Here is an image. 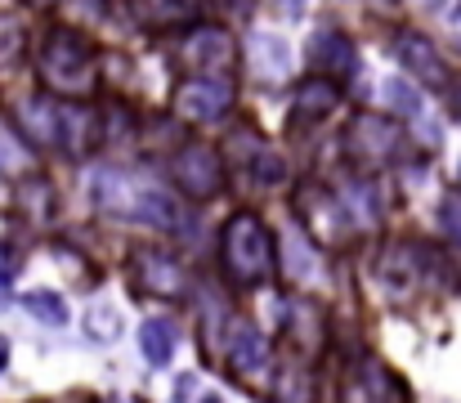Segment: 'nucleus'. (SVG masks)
Listing matches in <instances>:
<instances>
[{
    "label": "nucleus",
    "instance_id": "6",
    "mask_svg": "<svg viewBox=\"0 0 461 403\" xmlns=\"http://www.w3.org/2000/svg\"><path fill=\"white\" fill-rule=\"evenodd\" d=\"M131 282L144 296H157V300H184L188 296V269H184V261L170 256V252H157V247H140L131 256Z\"/></svg>",
    "mask_w": 461,
    "mask_h": 403
},
{
    "label": "nucleus",
    "instance_id": "14",
    "mask_svg": "<svg viewBox=\"0 0 461 403\" xmlns=\"http://www.w3.org/2000/svg\"><path fill=\"white\" fill-rule=\"evenodd\" d=\"M309 63L318 68V77H322V72H327V77H349L354 63H358V54H354L349 36H340V32H318V36L309 41Z\"/></svg>",
    "mask_w": 461,
    "mask_h": 403
},
{
    "label": "nucleus",
    "instance_id": "13",
    "mask_svg": "<svg viewBox=\"0 0 461 403\" xmlns=\"http://www.w3.org/2000/svg\"><path fill=\"white\" fill-rule=\"evenodd\" d=\"M399 395H403L399 381L381 363H363L340 381V403H394Z\"/></svg>",
    "mask_w": 461,
    "mask_h": 403
},
{
    "label": "nucleus",
    "instance_id": "11",
    "mask_svg": "<svg viewBox=\"0 0 461 403\" xmlns=\"http://www.w3.org/2000/svg\"><path fill=\"white\" fill-rule=\"evenodd\" d=\"M394 59H399L403 72L417 77L421 86H444V81H448V68H444L439 50H435L421 32H399V36H394Z\"/></svg>",
    "mask_w": 461,
    "mask_h": 403
},
{
    "label": "nucleus",
    "instance_id": "30",
    "mask_svg": "<svg viewBox=\"0 0 461 403\" xmlns=\"http://www.w3.org/2000/svg\"><path fill=\"white\" fill-rule=\"evenodd\" d=\"M32 9H50V5H59V0H27Z\"/></svg>",
    "mask_w": 461,
    "mask_h": 403
},
{
    "label": "nucleus",
    "instance_id": "12",
    "mask_svg": "<svg viewBox=\"0 0 461 403\" xmlns=\"http://www.w3.org/2000/svg\"><path fill=\"white\" fill-rule=\"evenodd\" d=\"M283 318H287V341L301 350V354H318L322 350V341H327V318H322V309L305 300V296H292L287 305H283Z\"/></svg>",
    "mask_w": 461,
    "mask_h": 403
},
{
    "label": "nucleus",
    "instance_id": "21",
    "mask_svg": "<svg viewBox=\"0 0 461 403\" xmlns=\"http://www.w3.org/2000/svg\"><path fill=\"white\" fill-rule=\"evenodd\" d=\"M23 309H27L32 318L50 323V327H63V323H68V300H63L59 291H27V296H23Z\"/></svg>",
    "mask_w": 461,
    "mask_h": 403
},
{
    "label": "nucleus",
    "instance_id": "31",
    "mask_svg": "<svg viewBox=\"0 0 461 403\" xmlns=\"http://www.w3.org/2000/svg\"><path fill=\"white\" fill-rule=\"evenodd\" d=\"M453 104H457V117H461V86L453 90Z\"/></svg>",
    "mask_w": 461,
    "mask_h": 403
},
{
    "label": "nucleus",
    "instance_id": "17",
    "mask_svg": "<svg viewBox=\"0 0 461 403\" xmlns=\"http://www.w3.org/2000/svg\"><path fill=\"white\" fill-rule=\"evenodd\" d=\"M251 59H256V72L265 81H283L292 72V45L274 32H256V54Z\"/></svg>",
    "mask_w": 461,
    "mask_h": 403
},
{
    "label": "nucleus",
    "instance_id": "28",
    "mask_svg": "<svg viewBox=\"0 0 461 403\" xmlns=\"http://www.w3.org/2000/svg\"><path fill=\"white\" fill-rule=\"evenodd\" d=\"M274 9H278V14H292V18H296V14H305V0H274Z\"/></svg>",
    "mask_w": 461,
    "mask_h": 403
},
{
    "label": "nucleus",
    "instance_id": "16",
    "mask_svg": "<svg viewBox=\"0 0 461 403\" xmlns=\"http://www.w3.org/2000/svg\"><path fill=\"white\" fill-rule=\"evenodd\" d=\"M336 104H340V86L331 77H309V81H301L292 90V113L301 122H322Z\"/></svg>",
    "mask_w": 461,
    "mask_h": 403
},
{
    "label": "nucleus",
    "instance_id": "20",
    "mask_svg": "<svg viewBox=\"0 0 461 403\" xmlns=\"http://www.w3.org/2000/svg\"><path fill=\"white\" fill-rule=\"evenodd\" d=\"M23 54H27V32H23V23H18L14 14H0V72L18 68Z\"/></svg>",
    "mask_w": 461,
    "mask_h": 403
},
{
    "label": "nucleus",
    "instance_id": "32",
    "mask_svg": "<svg viewBox=\"0 0 461 403\" xmlns=\"http://www.w3.org/2000/svg\"><path fill=\"white\" fill-rule=\"evenodd\" d=\"M229 5H233V9H238V14H242V9H247V0H229Z\"/></svg>",
    "mask_w": 461,
    "mask_h": 403
},
{
    "label": "nucleus",
    "instance_id": "26",
    "mask_svg": "<svg viewBox=\"0 0 461 403\" xmlns=\"http://www.w3.org/2000/svg\"><path fill=\"white\" fill-rule=\"evenodd\" d=\"M390 104H394V108H403V113H421V99H417L408 86H399V81L390 86Z\"/></svg>",
    "mask_w": 461,
    "mask_h": 403
},
{
    "label": "nucleus",
    "instance_id": "15",
    "mask_svg": "<svg viewBox=\"0 0 461 403\" xmlns=\"http://www.w3.org/2000/svg\"><path fill=\"white\" fill-rule=\"evenodd\" d=\"M59 148H68V157H90L99 148V117L90 108H63L59 113Z\"/></svg>",
    "mask_w": 461,
    "mask_h": 403
},
{
    "label": "nucleus",
    "instance_id": "29",
    "mask_svg": "<svg viewBox=\"0 0 461 403\" xmlns=\"http://www.w3.org/2000/svg\"><path fill=\"white\" fill-rule=\"evenodd\" d=\"M5 363H9V345L0 341V372H5Z\"/></svg>",
    "mask_w": 461,
    "mask_h": 403
},
{
    "label": "nucleus",
    "instance_id": "22",
    "mask_svg": "<svg viewBox=\"0 0 461 403\" xmlns=\"http://www.w3.org/2000/svg\"><path fill=\"white\" fill-rule=\"evenodd\" d=\"M283 247H287V273H292L296 282H309V278H313V247H309L305 229H287Z\"/></svg>",
    "mask_w": 461,
    "mask_h": 403
},
{
    "label": "nucleus",
    "instance_id": "9",
    "mask_svg": "<svg viewBox=\"0 0 461 403\" xmlns=\"http://www.w3.org/2000/svg\"><path fill=\"white\" fill-rule=\"evenodd\" d=\"M170 175H175V184L184 188V197H193V202L215 197L220 184H224V166H220V157H215L211 148H202V143L179 148L175 161H170Z\"/></svg>",
    "mask_w": 461,
    "mask_h": 403
},
{
    "label": "nucleus",
    "instance_id": "24",
    "mask_svg": "<svg viewBox=\"0 0 461 403\" xmlns=\"http://www.w3.org/2000/svg\"><path fill=\"white\" fill-rule=\"evenodd\" d=\"M23 166H32V157L23 152V143H18V139H9V134H5V148H0V170H23Z\"/></svg>",
    "mask_w": 461,
    "mask_h": 403
},
{
    "label": "nucleus",
    "instance_id": "25",
    "mask_svg": "<svg viewBox=\"0 0 461 403\" xmlns=\"http://www.w3.org/2000/svg\"><path fill=\"white\" fill-rule=\"evenodd\" d=\"M439 220H444V229L453 234L461 243V193H448L444 197V206H439Z\"/></svg>",
    "mask_w": 461,
    "mask_h": 403
},
{
    "label": "nucleus",
    "instance_id": "1",
    "mask_svg": "<svg viewBox=\"0 0 461 403\" xmlns=\"http://www.w3.org/2000/svg\"><path fill=\"white\" fill-rule=\"evenodd\" d=\"M41 86L63 99H86L99 86V54L77 27H50L36 59Z\"/></svg>",
    "mask_w": 461,
    "mask_h": 403
},
{
    "label": "nucleus",
    "instance_id": "3",
    "mask_svg": "<svg viewBox=\"0 0 461 403\" xmlns=\"http://www.w3.org/2000/svg\"><path fill=\"white\" fill-rule=\"evenodd\" d=\"M95 202H99L108 215L149 220L157 229H170V224H175V202L153 193V188H144V184H135L126 170H99V175H95Z\"/></svg>",
    "mask_w": 461,
    "mask_h": 403
},
{
    "label": "nucleus",
    "instance_id": "4",
    "mask_svg": "<svg viewBox=\"0 0 461 403\" xmlns=\"http://www.w3.org/2000/svg\"><path fill=\"white\" fill-rule=\"evenodd\" d=\"M399 143H403V131L399 122L381 117V113H358L349 126H345V152L363 166V170H376L385 161L399 157Z\"/></svg>",
    "mask_w": 461,
    "mask_h": 403
},
{
    "label": "nucleus",
    "instance_id": "18",
    "mask_svg": "<svg viewBox=\"0 0 461 403\" xmlns=\"http://www.w3.org/2000/svg\"><path fill=\"white\" fill-rule=\"evenodd\" d=\"M175 345H179V332H175L170 318H144V327H140V350H144V359H149L153 368H166V363L175 359Z\"/></svg>",
    "mask_w": 461,
    "mask_h": 403
},
{
    "label": "nucleus",
    "instance_id": "7",
    "mask_svg": "<svg viewBox=\"0 0 461 403\" xmlns=\"http://www.w3.org/2000/svg\"><path fill=\"white\" fill-rule=\"evenodd\" d=\"M233 99H238V86L229 77H193L175 90V117L206 126V122H220L233 108Z\"/></svg>",
    "mask_w": 461,
    "mask_h": 403
},
{
    "label": "nucleus",
    "instance_id": "33",
    "mask_svg": "<svg viewBox=\"0 0 461 403\" xmlns=\"http://www.w3.org/2000/svg\"><path fill=\"white\" fill-rule=\"evenodd\" d=\"M202 403H220V399H215V395H206V399H202Z\"/></svg>",
    "mask_w": 461,
    "mask_h": 403
},
{
    "label": "nucleus",
    "instance_id": "5",
    "mask_svg": "<svg viewBox=\"0 0 461 403\" xmlns=\"http://www.w3.org/2000/svg\"><path fill=\"white\" fill-rule=\"evenodd\" d=\"M229 372L256 390V395H274V359H269V341L260 336V327L238 323V332L229 336Z\"/></svg>",
    "mask_w": 461,
    "mask_h": 403
},
{
    "label": "nucleus",
    "instance_id": "27",
    "mask_svg": "<svg viewBox=\"0 0 461 403\" xmlns=\"http://www.w3.org/2000/svg\"><path fill=\"white\" fill-rule=\"evenodd\" d=\"M23 269V261H18V252L9 247V243H0V282H14V273Z\"/></svg>",
    "mask_w": 461,
    "mask_h": 403
},
{
    "label": "nucleus",
    "instance_id": "19",
    "mask_svg": "<svg viewBox=\"0 0 461 403\" xmlns=\"http://www.w3.org/2000/svg\"><path fill=\"white\" fill-rule=\"evenodd\" d=\"M14 211H18L27 224H41V220L54 211V193H50V184H45V179H27V184H18V188H14Z\"/></svg>",
    "mask_w": 461,
    "mask_h": 403
},
{
    "label": "nucleus",
    "instance_id": "23",
    "mask_svg": "<svg viewBox=\"0 0 461 403\" xmlns=\"http://www.w3.org/2000/svg\"><path fill=\"white\" fill-rule=\"evenodd\" d=\"M117 327H122V314H117L113 305H95V309L86 314V332H90L95 341H117Z\"/></svg>",
    "mask_w": 461,
    "mask_h": 403
},
{
    "label": "nucleus",
    "instance_id": "10",
    "mask_svg": "<svg viewBox=\"0 0 461 403\" xmlns=\"http://www.w3.org/2000/svg\"><path fill=\"white\" fill-rule=\"evenodd\" d=\"M184 63L197 77H224L238 63V45L224 27H193L184 41Z\"/></svg>",
    "mask_w": 461,
    "mask_h": 403
},
{
    "label": "nucleus",
    "instance_id": "8",
    "mask_svg": "<svg viewBox=\"0 0 461 403\" xmlns=\"http://www.w3.org/2000/svg\"><path fill=\"white\" fill-rule=\"evenodd\" d=\"M296 220H301V229L313 234L318 243H327V247H336V243H345V234H349V215L340 211V202L327 193V188H318V184H305L301 193H296Z\"/></svg>",
    "mask_w": 461,
    "mask_h": 403
},
{
    "label": "nucleus",
    "instance_id": "34",
    "mask_svg": "<svg viewBox=\"0 0 461 403\" xmlns=\"http://www.w3.org/2000/svg\"><path fill=\"white\" fill-rule=\"evenodd\" d=\"M149 5H170V0H149Z\"/></svg>",
    "mask_w": 461,
    "mask_h": 403
},
{
    "label": "nucleus",
    "instance_id": "2",
    "mask_svg": "<svg viewBox=\"0 0 461 403\" xmlns=\"http://www.w3.org/2000/svg\"><path fill=\"white\" fill-rule=\"evenodd\" d=\"M220 261L229 269V278L242 287L265 282L274 273V234L265 229V220L251 211H238L220 234Z\"/></svg>",
    "mask_w": 461,
    "mask_h": 403
}]
</instances>
